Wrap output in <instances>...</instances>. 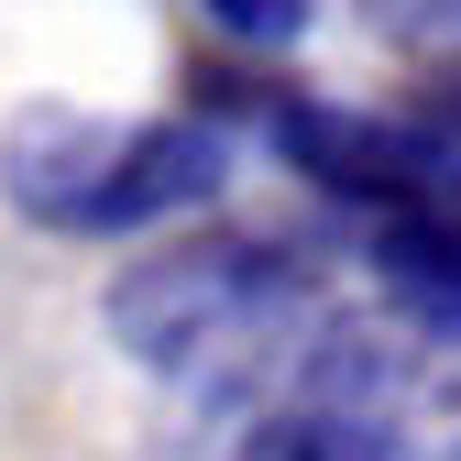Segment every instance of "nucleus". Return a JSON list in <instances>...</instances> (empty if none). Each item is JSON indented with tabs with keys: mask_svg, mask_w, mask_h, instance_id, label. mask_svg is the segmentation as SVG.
Listing matches in <instances>:
<instances>
[{
	"mask_svg": "<svg viewBox=\"0 0 461 461\" xmlns=\"http://www.w3.org/2000/svg\"><path fill=\"white\" fill-rule=\"evenodd\" d=\"M418 110H429V122H439V132H461V77H450V88H429Z\"/></svg>",
	"mask_w": 461,
	"mask_h": 461,
	"instance_id": "7",
	"label": "nucleus"
},
{
	"mask_svg": "<svg viewBox=\"0 0 461 461\" xmlns=\"http://www.w3.org/2000/svg\"><path fill=\"white\" fill-rule=\"evenodd\" d=\"M374 264L418 319L461 330V220H374Z\"/></svg>",
	"mask_w": 461,
	"mask_h": 461,
	"instance_id": "3",
	"label": "nucleus"
},
{
	"mask_svg": "<svg viewBox=\"0 0 461 461\" xmlns=\"http://www.w3.org/2000/svg\"><path fill=\"white\" fill-rule=\"evenodd\" d=\"M230 176V143L209 122H88V110H23L0 143V198L33 230L67 242H122V230L187 220Z\"/></svg>",
	"mask_w": 461,
	"mask_h": 461,
	"instance_id": "1",
	"label": "nucleus"
},
{
	"mask_svg": "<svg viewBox=\"0 0 461 461\" xmlns=\"http://www.w3.org/2000/svg\"><path fill=\"white\" fill-rule=\"evenodd\" d=\"M308 12H319V0H209V23H220L230 44H297Z\"/></svg>",
	"mask_w": 461,
	"mask_h": 461,
	"instance_id": "5",
	"label": "nucleus"
},
{
	"mask_svg": "<svg viewBox=\"0 0 461 461\" xmlns=\"http://www.w3.org/2000/svg\"><path fill=\"white\" fill-rule=\"evenodd\" d=\"M242 461H395V439L363 418V407H275Z\"/></svg>",
	"mask_w": 461,
	"mask_h": 461,
	"instance_id": "4",
	"label": "nucleus"
},
{
	"mask_svg": "<svg viewBox=\"0 0 461 461\" xmlns=\"http://www.w3.org/2000/svg\"><path fill=\"white\" fill-rule=\"evenodd\" d=\"M384 44H461V0H363Z\"/></svg>",
	"mask_w": 461,
	"mask_h": 461,
	"instance_id": "6",
	"label": "nucleus"
},
{
	"mask_svg": "<svg viewBox=\"0 0 461 461\" xmlns=\"http://www.w3.org/2000/svg\"><path fill=\"white\" fill-rule=\"evenodd\" d=\"M110 330H122V352H143L154 374H264L285 340L308 330V275L297 253L275 242H242V230H209V242H176L132 264L110 285Z\"/></svg>",
	"mask_w": 461,
	"mask_h": 461,
	"instance_id": "2",
	"label": "nucleus"
}]
</instances>
